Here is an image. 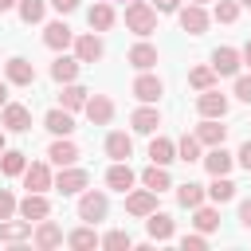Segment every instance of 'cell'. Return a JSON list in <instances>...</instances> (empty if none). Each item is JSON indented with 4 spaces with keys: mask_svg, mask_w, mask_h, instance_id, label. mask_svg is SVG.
<instances>
[{
    "mask_svg": "<svg viewBox=\"0 0 251 251\" xmlns=\"http://www.w3.org/2000/svg\"><path fill=\"white\" fill-rule=\"evenodd\" d=\"M126 27H129L133 35H153V31H157V8H153L149 0L126 4Z\"/></svg>",
    "mask_w": 251,
    "mask_h": 251,
    "instance_id": "6da1fadb",
    "label": "cell"
},
{
    "mask_svg": "<svg viewBox=\"0 0 251 251\" xmlns=\"http://www.w3.org/2000/svg\"><path fill=\"white\" fill-rule=\"evenodd\" d=\"M106 212H110L106 192L82 188V196H78V220H82V224H98V220H106Z\"/></svg>",
    "mask_w": 251,
    "mask_h": 251,
    "instance_id": "7a4b0ae2",
    "label": "cell"
},
{
    "mask_svg": "<svg viewBox=\"0 0 251 251\" xmlns=\"http://www.w3.org/2000/svg\"><path fill=\"white\" fill-rule=\"evenodd\" d=\"M86 184H90V173H86V169H75V165H63L59 176L51 180V188H59L63 196H78Z\"/></svg>",
    "mask_w": 251,
    "mask_h": 251,
    "instance_id": "3957f363",
    "label": "cell"
},
{
    "mask_svg": "<svg viewBox=\"0 0 251 251\" xmlns=\"http://www.w3.org/2000/svg\"><path fill=\"white\" fill-rule=\"evenodd\" d=\"M75 59L78 63H98L102 55H106V43H102V35L98 31H82V35H75Z\"/></svg>",
    "mask_w": 251,
    "mask_h": 251,
    "instance_id": "277c9868",
    "label": "cell"
},
{
    "mask_svg": "<svg viewBox=\"0 0 251 251\" xmlns=\"http://www.w3.org/2000/svg\"><path fill=\"white\" fill-rule=\"evenodd\" d=\"M227 106H231V102H227V94H220L216 86H208V90H200V94H196V114H200V118H224V114H227Z\"/></svg>",
    "mask_w": 251,
    "mask_h": 251,
    "instance_id": "5b68a950",
    "label": "cell"
},
{
    "mask_svg": "<svg viewBox=\"0 0 251 251\" xmlns=\"http://www.w3.org/2000/svg\"><path fill=\"white\" fill-rule=\"evenodd\" d=\"M82 114L90 118V126H110L114 122V98L110 94H90L86 106H82Z\"/></svg>",
    "mask_w": 251,
    "mask_h": 251,
    "instance_id": "8992f818",
    "label": "cell"
},
{
    "mask_svg": "<svg viewBox=\"0 0 251 251\" xmlns=\"http://www.w3.org/2000/svg\"><path fill=\"white\" fill-rule=\"evenodd\" d=\"M0 126H4L8 133H27V129H31V110H27V106H20V102H4Z\"/></svg>",
    "mask_w": 251,
    "mask_h": 251,
    "instance_id": "52a82bcc",
    "label": "cell"
},
{
    "mask_svg": "<svg viewBox=\"0 0 251 251\" xmlns=\"http://www.w3.org/2000/svg\"><path fill=\"white\" fill-rule=\"evenodd\" d=\"M176 20H180V27L188 31V35H204L208 31V12H204V4H188V8H176Z\"/></svg>",
    "mask_w": 251,
    "mask_h": 251,
    "instance_id": "ba28073f",
    "label": "cell"
},
{
    "mask_svg": "<svg viewBox=\"0 0 251 251\" xmlns=\"http://www.w3.org/2000/svg\"><path fill=\"white\" fill-rule=\"evenodd\" d=\"M4 78H8V86H31V82H35V67H31L24 55H12V59L4 63Z\"/></svg>",
    "mask_w": 251,
    "mask_h": 251,
    "instance_id": "9c48e42d",
    "label": "cell"
},
{
    "mask_svg": "<svg viewBox=\"0 0 251 251\" xmlns=\"http://www.w3.org/2000/svg\"><path fill=\"white\" fill-rule=\"evenodd\" d=\"M31 243L39 247V251H51V247H59L63 243V227L55 224V220H35V231H31Z\"/></svg>",
    "mask_w": 251,
    "mask_h": 251,
    "instance_id": "30bf717a",
    "label": "cell"
},
{
    "mask_svg": "<svg viewBox=\"0 0 251 251\" xmlns=\"http://www.w3.org/2000/svg\"><path fill=\"white\" fill-rule=\"evenodd\" d=\"M43 43H47L51 51H67V47L75 43V31H71V24H67V20H51V24L43 27Z\"/></svg>",
    "mask_w": 251,
    "mask_h": 251,
    "instance_id": "8fae6325",
    "label": "cell"
},
{
    "mask_svg": "<svg viewBox=\"0 0 251 251\" xmlns=\"http://www.w3.org/2000/svg\"><path fill=\"white\" fill-rule=\"evenodd\" d=\"M161 94H165V82H161L157 75L141 71V75L133 78V98H137V102H157Z\"/></svg>",
    "mask_w": 251,
    "mask_h": 251,
    "instance_id": "7c38bea8",
    "label": "cell"
},
{
    "mask_svg": "<svg viewBox=\"0 0 251 251\" xmlns=\"http://www.w3.org/2000/svg\"><path fill=\"white\" fill-rule=\"evenodd\" d=\"M133 180H137V173L129 169V161H114V165L106 169V184H110L114 192H122V196L133 188Z\"/></svg>",
    "mask_w": 251,
    "mask_h": 251,
    "instance_id": "4fadbf2b",
    "label": "cell"
},
{
    "mask_svg": "<svg viewBox=\"0 0 251 251\" xmlns=\"http://www.w3.org/2000/svg\"><path fill=\"white\" fill-rule=\"evenodd\" d=\"M126 212L137 216V220H145L149 212H157V192H153V188H137V192H129V196H126Z\"/></svg>",
    "mask_w": 251,
    "mask_h": 251,
    "instance_id": "5bb4252c",
    "label": "cell"
},
{
    "mask_svg": "<svg viewBox=\"0 0 251 251\" xmlns=\"http://www.w3.org/2000/svg\"><path fill=\"white\" fill-rule=\"evenodd\" d=\"M16 212H20L24 220H31V224H35V220L51 216V200H47L43 192H27V196H24L20 204H16Z\"/></svg>",
    "mask_w": 251,
    "mask_h": 251,
    "instance_id": "9a60e30c",
    "label": "cell"
},
{
    "mask_svg": "<svg viewBox=\"0 0 251 251\" xmlns=\"http://www.w3.org/2000/svg\"><path fill=\"white\" fill-rule=\"evenodd\" d=\"M145 231H149V239L165 243V239H173V235H176V224H173V216H169V212H149V216H145Z\"/></svg>",
    "mask_w": 251,
    "mask_h": 251,
    "instance_id": "2e32d148",
    "label": "cell"
},
{
    "mask_svg": "<svg viewBox=\"0 0 251 251\" xmlns=\"http://www.w3.org/2000/svg\"><path fill=\"white\" fill-rule=\"evenodd\" d=\"M243 59H239V47H216L212 51V71L216 75H239Z\"/></svg>",
    "mask_w": 251,
    "mask_h": 251,
    "instance_id": "e0dca14e",
    "label": "cell"
},
{
    "mask_svg": "<svg viewBox=\"0 0 251 251\" xmlns=\"http://www.w3.org/2000/svg\"><path fill=\"white\" fill-rule=\"evenodd\" d=\"M129 126H133V133H153V129L161 126V110H157L153 102H145V106H137V110L129 114Z\"/></svg>",
    "mask_w": 251,
    "mask_h": 251,
    "instance_id": "ac0fdd59",
    "label": "cell"
},
{
    "mask_svg": "<svg viewBox=\"0 0 251 251\" xmlns=\"http://www.w3.org/2000/svg\"><path fill=\"white\" fill-rule=\"evenodd\" d=\"M43 126H47L55 137H71V133H75V114L63 110V106H55V110L43 114Z\"/></svg>",
    "mask_w": 251,
    "mask_h": 251,
    "instance_id": "d6986e66",
    "label": "cell"
},
{
    "mask_svg": "<svg viewBox=\"0 0 251 251\" xmlns=\"http://www.w3.org/2000/svg\"><path fill=\"white\" fill-rule=\"evenodd\" d=\"M196 141L200 145H224L227 141V126H220V118H200V126H196Z\"/></svg>",
    "mask_w": 251,
    "mask_h": 251,
    "instance_id": "ffe728a7",
    "label": "cell"
},
{
    "mask_svg": "<svg viewBox=\"0 0 251 251\" xmlns=\"http://www.w3.org/2000/svg\"><path fill=\"white\" fill-rule=\"evenodd\" d=\"M47 161L59 165V169H63V165H75V161H78V145H75L71 137H55V141L47 145Z\"/></svg>",
    "mask_w": 251,
    "mask_h": 251,
    "instance_id": "44dd1931",
    "label": "cell"
},
{
    "mask_svg": "<svg viewBox=\"0 0 251 251\" xmlns=\"http://www.w3.org/2000/svg\"><path fill=\"white\" fill-rule=\"evenodd\" d=\"M200 161H204V169H208L212 176H227V173H231V165H235V157H231L224 145H212Z\"/></svg>",
    "mask_w": 251,
    "mask_h": 251,
    "instance_id": "7402d4cb",
    "label": "cell"
},
{
    "mask_svg": "<svg viewBox=\"0 0 251 251\" xmlns=\"http://www.w3.org/2000/svg\"><path fill=\"white\" fill-rule=\"evenodd\" d=\"M51 180H55V176H51V169H47L43 161H31V165L24 169V188H27V192H47Z\"/></svg>",
    "mask_w": 251,
    "mask_h": 251,
    "instance_id": "603a6c76",
    "label": "cell"
},
{
    "mask_svg": "<svg viewBox=\"0 0 251 251\" xmlns=\"http://www.w3.org/2000/svg\"><path fill=\"white\" fill-rule=\"evenodd\" d=\"M106 157H110V161H129V157H133V137L122 133V129L106 133Z\"/></svg>",
    "mask_w": 251,
    "mask_h": 251,
    "instance_id": "cb8c5ba5",
    "label": "cell"
},
{
    "mask_svg": "<svg viewBox=\"0 0 251 251\" xmlns=\"http://www.w3.org/2000/svg\"><path fill=\"white\" fill-rule=\"evenodd\" d=\"M24 239H31V220H0V243H24Z\"/></svg>",
    "mask_w": 251,
    "mask_h": 251,
    "instance_id": "d4e9b609",
    "label": "cell"
},
{
    "mask_svg": "<svg viewBox=\"0 0 251 251\" xmlns=\"http://www.w3.org/2000/svg\"><path fill=\"white\" fill-rule=\"evenodd\" d=\"M78 67H82V63H78L75 55H63V51H59V59L51 63V78H55V82H75V78H78Z\"/></svg>",
    "mask_w": 251,
    "mask_h": 251,
    "instance_id": "484cf974",
    "label": "cell"
},
{
    "mask_svg": "<svg viewBox=\"0 0 251 251\" xmlns=\"http://www.w3.org/2000/svg\"><path fill=\"white\" fill-rule=\"evenodd\" d=\"M86 98H90V90H86V86H78V82H63V94H59V106L75 114V110H82V106H86Z\"/></svg>",
    "mask_w": 251,
    "mask_h": 251,
    "instance_id": "4316f807",
    "label": "cell"
},
{
    "mask_svg": "<svg viewBox=\"0 0 251 251\" xmlns=\"http://www.w3.org/2000/svg\"><path fill=\"white\" fill-rule=\"evenodd\" d=\"M204 200H208L204 184H196V180H184V184H176V204H180V208H200Z\"/></svg>",
    "mask_w": 251,
    "mask_h": 251,
    "instance_id": "83f0119b",
    "label": "cell"
},
{
    "mask_svg": "<svg viewBox=\"0 0 251 251\" xmlns=\"http://www.w3.org/2000/svg\"><path fill=\"white\" fill-rule=\"evenodd\" d=\"M126 59H129L137 71H153V67H157V47H153V43H133Z\"/></svg>",
    "mask_w": 251,
    "mask_h": 251,
    "instance_id": "f1b7e54d",
    "label": "cell"
},
{
    "mask_svg": "<svg viewBox=\"0 0 251 251\" xmlns=\"http://www.w3.org/2000/svg\"><path fill=\"white\" fill-rule=\"evenodd\" d=\"M149 161H153V165H173V161H176V141L153 137V141H149Z\"/></svg>",
    "mask_w": 251,
    "mask_h": 251,
    "instance_id": "f546056e",
    "label": "cell"
},
{
    "mask_svg": "<svg viewBox=\"0 0 251 251\" xmlns=\"http://www.w3.org/2000/svg\"><path fill=\"white\" fill-rule=\"evenodd\" d=\"M141 184H145V188H153V192H165V188H173L169 165H149V169L141 173Z\"/></svg>",
    "mask_w": 251,
    "mask_h": 251,
    "instance_id": "4dcf8cb0",
    "label": "cell"
},
{
    "mask_svg": "<svg viewBox=\"0 0 251 251\" xmlns=\"http://www.w3.org/2000/svg\"><path fill=\"white\" fill-rule=\"evenodd\" d=\"M204 192H208L212 204H227V200H235V180L231 176H212V184Z\"/></svg>",
    "mask_w": 251,
    "mask_h": 251,
    "instance_id": "1f68e13d",
    "label": "cell"
},
{
    "mask_svg": "<svg viewBox=\"0 0 251 251\" xmlns=\"http://www.w3.org/2000/svg\"><path fill=\"white\" fill-rule=\"evenodd\" d=\"M114 20H118V16H114V8H110V4H94V8L86 12L90 31H110V27H114Z\"/></svg>",
    "mask_w": 251,
    "mask_h": 251,
    "instance_id": "d6a6232c",
    "label": "cell"
},
{
    "mask_svg": "<svg viewBox=\"0 0 251 251\" xmlns=\"http://www.w3.org/2000/svg\"><path fill=\"white\" fill-rule=\"evenodd\" d=\"M24 169H27V153H20V149H4L0 153V173L4 176H24Z\"/></svg>",
    "mask_w": 251,
    "mask_h": 251,
    "instance_id": "836d02e7",
    "label": "cell"
},
{
    "mask_svg": "<svg viewBox=\"0 0 251 251\" xmlns=\"http://www.w3.org/2000/svg\"><path fill=\"white\" fill-rule=\"evenodd\" d=\"M67 243H71L75 251H90V247H98L102 239H98V231H94V224H82V227H75V231L67 235Z\"/></svg>",
    "mask_w": 251,
    "mask_h": 251,
    "instance_id": "e575fe53",
    "label": "cell"
},
{
    "mask_svg": "<svg viewBox=\"0 0 251 251\" xmlns=\"http://www.w3.org/2000/svg\"><path fill=\"white\" fill-rule=\"evenodd\" d=\"M196 216H192V224H196V231H204V235H212L216 227H220V212L216 208H208V204H200V208H192Z\"/></svg>",
    "mask_w": 251,
    "mask_h": 251,
    "instance_id": "d590c367",
    "label": "cell"
},
{
    "mask_svg": "<svg viewBox=\"0 0 251 251\" xmlns=\"http://www.w3.org/2000/svg\"><path fill=\"white\" fill-rule=\"evenodd\" d=\"M16 12L24 24H39L47 16V0H16Z\"/></svg>",
    "mask_w": 251,
    "mask_h": 251,
    "instance_id": "8d00e7d4",
    "label": "cell"
},
{
    "mask_svg": "<svg viewBox=\"0 0 251 251\" xmlns=\"http://www.w3.org/2000/svg\"><path fill=\"white\" fill-rule=\"evenodd\" d=\"M200 141H196V133H184L180 141H176V161H184V165H192V161H200Z\"/></svg>",
    "mask_w": 251,
    "mask_h": 251,
    "instance_id": "74e56055",
    "label": "cell"
},
{
    "mask_svg": "<svg viewBox=\"0 0 251 251\" xmlns=\"http://www.w3.org/2000/svg\"><path fill=\"white\" fill-rule=\"evenodd\" d=\"M216 78H220V75L212 71V63H208V67H192V71H188V86H192V90H208V86H216Z\"/></svg>",
    "mask_w": 251,
    "mask_h": 251,
    "instance_id": "f35d334b",
    "label": "cell"
},
{
    "mask_svg": "<svg viewBox=\"0 0 251 251\" xmlns=\"http://www.w3.org/2000/svg\"><path fill=\"white\" fill-rule=\"evenodd\" d=\"M102 247H110V251H129V247H133V239H129V231L114 227V231H106V235H102Z\"/></svg>",
    "mask_w": 251,
    "mask_h": 251,
    "instance_id": "ab89813d",
    "label": "cell"
},
{
    "mask_svg": "<svg viewBox=\"0 0 251 251\" xmlns=\"http://www.w3.org/2000/svg\"><path fill=\"white\" fill-rule=\"evenodd\" d=\"M212 16H216L220 24H235V20H239V0H220Z\"/></svg>",
    "mask_w": 251,
    "mask_h": 251,
    "instance_id": "60d3db41",
    "label": "cell"
},
{
    "mask_svg": "<svg viewBox=\"0 0 251 251\" xmlns=\"http://www.w3.org/2000/svg\"><path fill=\"white\" fill-rule=\"evenodd\" d=\"M16 196H12V188H0V220H8V216H16Z\"/></svg>",
    "mask_w": 251,
    "mask_h": 251,
    "instance_id": "b9f144b4",
    "label": "cell"
},
{
    "mask_svg": "<svg viewBox=\"0 0 251 251\" xmlns=\"http://www.w3.org/2000/svg\"><path fill=\"white\" fill-rule=\"evenodd\" d=\"M180 247H184V251H204V247H208V235H204V231L184 235V239H180Z\"/></svg>",
    "mask_w": 251,
    "mask_h": 251,
    "instance_id": "7bdbcfd3",
    "label": "cell"
},
{
    "mask_svg": "<svg viewBox=\"0 0 251 251\" xmlns=\"http://www.w3.org/2000/svg\"><path fill=\"white\" fill-rule=\"evenodd\" d=\"M235 98L239 102H251V75H239L235 78Z\"/></svg>",
    "mask_w": 251,
    "mask_h": 251,
    "instance_id": "ee69618b",
    "label": "cell"
},
{
    "mask_svg": "<svg viewBox=\"0 0 251 251\" xmlns=\"http://www.w3.org/2000/svg\"><path fill=\"white\" fill-rule=\"evenodd\" d=\"M235 165H239V169H247V173H251V137H247V141H243V145H239V153H235Z\"/></svg>",
    "mask_w": 251,
    "mask_h": 251,
    "instance_id": "f6af8a7d",
    "label": "cell"
},
{
    "mask_svg": "<svg viewBox=\"0 0 251 251\" xmlns=\"http://www.w3.org/2000/svg\"><path fill=\"white\" fill-rule=\"evenodd\" d=\"M47 4H51L59 16H67V12H75V8H78V0H47Z\"/></svg>",
    "mask_w": 251,
    "mask_h": 251,
    "instance_id": "bcb514c9",
    "label": "cell"
},
{
    "mask_svg": "<svg viewBox=\"0 0 251 251\" xmlns=\"http://www.w3.org/2000/svg\"><path fill=\"white\" fill-rule=\"evenodd\" d=\"M239 224L251 231V200H243V204H239Z\"/></svg>",
    "mask_w": 251,
    "mask_h": 251,
    "instance_id": "7dc6e473",
    "label": "cell"
},
{
    "mask_svg": "<svg viewBox=\"0 0 251 251\" xmlns=\"http://www.w3.org/2000/svg\"><path fill=\"white\" fill-rule=\"evenodd\" d=\"M153 8H157V12H176L180 0H153Z\"/></svg>",
    "mask_w": 251,
    "mask_h": 251,
    "instance_id": "c3c4849f",
    "label": "cell"
},
{
    "mask_svg": "<svg viewBox=\"0 0 251 251\" xmlns=\"http://www.w3.org/2000/svg\"><path fill=\"white\" fill-rule=\"evenodd\" d=\"M239 59H243V63H247V67H251V39H247V43H243V51H239Z\"/></svg>",
    "mask_w": 251,
    "mask_h": 251,
    "instance_id": "681fc988",
    "label": "cell"
},
{
    "mask_svg": "<svg viewBox=\"0 0 251 251\" xmlns=\"http://www.w3.org/2000/svg\"><path fill=\"white\" fill-rule=\"evenodd\" d=\"M4 102H8V78L0 82V110H4Z\"/></svg>",
    "mask_w": 251,
    "mask_h": 251,
    "instance_id": "f907efd6",
    "label": "cell"
},
{
    "mask_svg": "<svg viewBox=\"0 0 251 251\" xmlns=\"http://www.w3.org/2000/svg\"><path fill=\"white\" fill-rule=\"evenodd\" d=\"M16 8V0H0V12H12Z\"/></svg>",
    "mask_w": 251,
    "mask_h": 251,
    "instance_id": "816d5d0a",
    "label": "cell"
},
{
    "mask_svg": "<svg viewBox=\"0 0 251 251\" xmlns=\"http://www.w3.org/2000/svg\"><path fill=\"white\" fill-rule=\"evenodd\" d=\"M0 153H4V129H0Z\"/></svg>",
    "mask_w": 251,
    "mask_h": 251,
    "instance_id": "f5cc1de1",
    "label": "cell"
},
{
    "mask_svg": "<svg viewBox=\"0 0 251 251\" xmlns=\"http://www.w3.org/2000/svg\"><path fill=\"white\" fill-rule=\"evenodd\" d=\"M239 4H243V8H251V0H239Z\"/></svg>",
    "mask_w": 251,
    "mask_h": 251,
    "instance_id": "db71d44e",
    "label": "cell"
},
{
    "mask_svg": "<svg viewBox=\"0 0 251 251\" xmlns=\"http://www.w3.org/2000/svg\"><path fill=\"white\" fill-rule=\"evenodd\" d=\"M188 4H204V0H188Z\"/></svg>",
    "mask_w": 251,
    "mask_h": 251,
    "instance_id": "11a10c76",
    "label": "cell"
}]
</instances>
